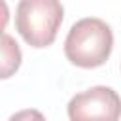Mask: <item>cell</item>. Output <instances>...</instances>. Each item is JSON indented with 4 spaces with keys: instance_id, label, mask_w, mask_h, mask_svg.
Listing matches in <instances>:
<instances>
[{
    "instance_id": "6da1fadb",
    "label": "cell",
    "mask_w": 121,
    "mask_h": 121,
    "mask_svg": "<svg viewBox=\"0 0 121 121\" xmlns=\"http://www.w3.org/2000/svg\"><path fill=\"white\" fill-rule=\"evenodd\" d=\"M113 49V32L110 25L98 17H83L76 21L64 40L66 59L79 68L102 66Z\"/></svg>"
},
{
    "instance_id": "7a4b0ae2",
    "label": "cell",
    "mask_w": 121,
    "mask_h": 121,
    "mask_svg": "<svg viewBox=\"0 0 121 121\" xmlns=\"http://www.w3.org/2000/svg\"><path fill=\"white\" fill-rule=\"evenodd\" d=\"M64 19L60 0H19L15 9V28L19 36L36 49L49 47Z\"/></svg>"
},
{
    "instance_id": "3957f363",
    "label": "cell",
    "mask_w": 121,
    "mask_h": 121,
    "mask_svg": "<svg viewBox=\"0 0 121 121\" xmlns=\"http://www.w3.org/2000/svg\"><path fill=\"white\" fill-rule=\"evenodd\" d=\"M66 112L72 121H83V119L115 121L121 117V96L112 87L95 85L74 95L68 102Z\"/></svg>"
},
{
    "instance_id": "277c9868",
    "label": "cell",
    "mask_w": 121,
    "mask_h": 121,
    "mask_svg": "<svg viewBox=\"0 0 121 121\" xmlns=\"http://www.w3.org/2000/svg\"><path fill=\"white\" fill-rule=\"evenodd\" d=\"M21 60H23V55H21V49H19L17 42H15L8 32H4V34H2V62H0V78H2V79L11 78V76L19 70Z\"/></svg>"
}]
</instances>
